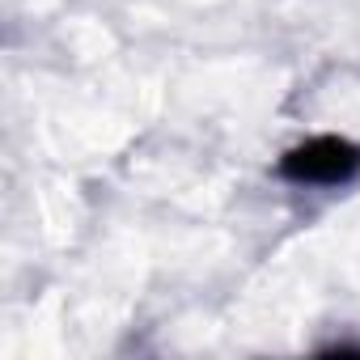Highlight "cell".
<instances>
[{
    "label": "cell",
    "instance_id": "cell-1",
    "mask_svg": "<svg viewBox=\"0 0 360 360\" xmlns=\"http://www.w3.org/2000/svg\"><path fill=\"white\" fill-rule=\"evenodd\" d=\"M280 174L288 183H309V187H339L360 174V148L339 136H314L280 157Z\"/></svg>",
    "mask_w": 360,
    "mask_h": 360
}]
</instances>
